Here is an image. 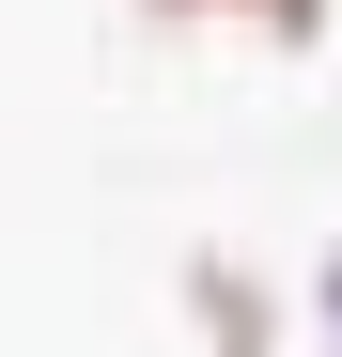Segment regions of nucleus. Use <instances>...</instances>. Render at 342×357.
Masks as SVG:
<instances>
[{"mask_svg":"<svg viewBox=\"0 0 342 357\" xmlns=\"http://www.w3.org/2000/svg\"><path fill=\"white\" fill-rule=\"evenodd\" d=\"M140 16H171V31L234 16V31H265V47H311V31H327V0H140Z\"/></svg>","mask_w":342,"mask_h":357,"instance_id":"nucleus-1","label":"nucleus"},{"mask_svg":"<svg viewBox=\"0 0 342 357\" xmlns=\"http://www.w3.org/2000/svg\"><path fill=\"white\" fill-rule=\"evenodd\" d=\"M187 295H202V326H218V357H265V295H249L234 264H202Z\"/></svg>","mask_w":342,"mask_h":357,"instance_id":"nucleus-2","label":"nucleus"},{"mask_svg":"<svg viewBox=\"0 0 342 357\" xmlns=\"http://www.w3.org/2000/svg\"><path fill=\"white\" fill-rule=\"evenodd\" d=\"M327 311H342V280H327Z\"/></svg>","mask_w":342,"mask_h":357,"instance_id":"nucleus-3","label":"nucleus"}]
</instances>
